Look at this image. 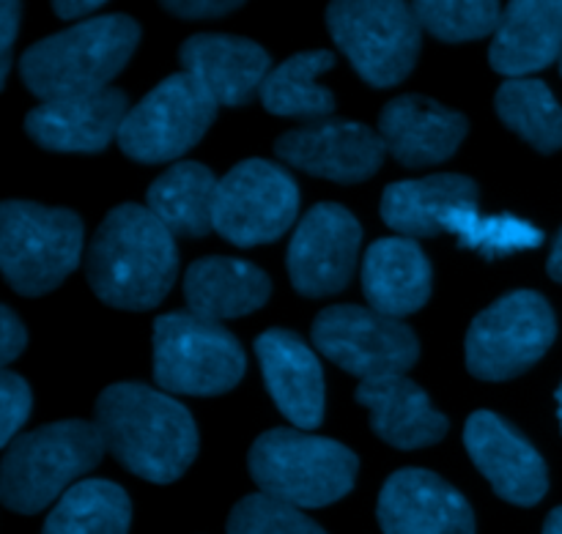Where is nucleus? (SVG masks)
<instances>
[{
	"label": "nucleus",
	"instance_id": "23",
	"mask_svg": "<svg viewBox=\"0 0 562 534\" xmlns=\"http://www.w3.org/2000/svg\"><path fill=\"white\" fill-rule=\"evenodd\" d=\"M431 263L420 245L406 236L379 239L362 261V291L368 305L390 318H404L431 299Z\"/></svg>",
	"mask_w": 562,
	"mask_h": 534
},
{
	"label": "nucleus",
	"instance_id": "33",
	"mask_svg": "<svg viewBox=\"0 0 562 534\" xmlns=\"http://www.w3.org/2000/svg\"><path fill=\"white\" fill-rule=\"evenodd\" d=\"M31 406L33 395L25 378L11 371L0 373V444L9 447L14 442L31 414Z\"/></svg>",
	"mask_w": 562,
	"mask_h": 534
},
{
	"label": "nucleus",
	"instance_id": "34",
	"mask_svg": "<svg viewBox=\"0 0 562 534\" xmlns=\"http://www.w3.org/2000/svg\"><path fill=\"white\" fill-rule=\"evenodd\" d=\"M22 22V0H0V82L5 86L14 60V42Z\"/></svg>",
	"mask_w": 562,
	"mask_h": 534
},
{
	"label": "nucleus",
	"instance_id": "30",
	"mask_svg": "<svg viewBox=\"0 0 562 534\" xmlns=\"http://www.w3.org/2000/svg\"><path fill=\"white\" fill-rule=\"evenodd\" d=\"M445 234H453L461 247H470V250L481 252L486 258L510 255V252L519 250H536L543 241V234L536 225L525 223V219L514 217V214L486 217V214L477 212V206L459 208L448 219Z\"/></svg>",
	"mask_w": 562,
	"mask_h": 534
},
{
	"label": "nucleus",
	"instance_id": "29",
	"mask_svg": "<svg viewBox=\"0 0 562 534\" xmlns=\"http://www.w3.org/2000/svg\"><path fill=\"white\" fill-rule=\"evenodd\" d=\"M494 107L499 121L536 151L554 154L562 148V107L547 82L514 77L499 86Z\"/></svg>",
	"mask_w": 562,
	"mask_h": 534
},
{
	"label": "nucleus",
	"instance_id": "39",
	"mask_svg": "<svg viewBox=\"0 0 562 534\" xmlns=\"http://www.w3.org/2000/svg\"><path fill=\"white\" fill-rule=\"evenodd\" d=\"M543 534H562V508L549 513L547 524H543Z\"/></svg>",
	"mask_w": 562,
	"mask_h": 534
},
{
	"label": "nucleus",
	"instance_id": "28",
	"mask_svg": "<svg viewBox=\"0 0 562 534\" xmlns=\"http://www.w3.org/2000/svg\"><path fill=\"white\" fill-rule=\"evenodd\" d=\"M132 502L110 480H80L71 486L44 521L42 534H126Z\"/></svg>",
	"mask_w": 562,
	"mask_h": 534
},
{
	"label": "nucleus",
	"instance_id": "37",
	"mask_svg": "<svg viewBox=\"0 0 562 534\" xmlns=\"http://www.w3.org/2000/svg\"><path fill=\"white\" fill-rule=\"evenodd\" d=\"M108 0H53V9L60 20H77V16H86L91 11L102 9Z\"/></svg>",
	"mask_w": 562,
	"mask_h": 534
},
{
	"label": "nucleus",
	"instance_id": "4",
	"mask_svg": "<svg viewBox=\"0 0 562 534\" xmlns=\"http://www.w3.org/2000/svg\"><path fill=\"white\" fill-rule=\"evenodd\" d=\"M97 422L64 420L22 433L5 447L0 466V497L14 513H42L47 504L97 469L104 455Z\"/></svg>",
	"mask_w": 562,
	"mask_h": 534
},
{
	"label": "nucleus",
	"instance_id": "15",
	"mask_svg": "<svg viewBox=\"0 0 562 534\" xmlns=\"http://www.w3.org/2000/svg\"><path fill=\"white\" fill-rule=\"evenodd\" d=\"M464 444L472 464L492 482L499 499L532 508L549 491V471L538 450L494 411H475L467 420Z\"/></svg>",
	"mask_w": 562,
	"mask_h": 534
},
{
	"label": "nucleus",
	"instance_id": "7",
	"mask_svg": "<svg viewBox=\"0 0 562 534\" xmlns=\"http://www.w3.org/2000/svg\"><path fill=\"white\" fill-rule=\"evenodd\" d=\"M327 27L357 75L373 88L404 82L420 58L423 25L406 0H333Z\"/></svg>",
	"mask_w": 562,
	"mask_h": 534
},
{
	"label": "nucleus",
	"instance_id": "1",
	"mask_svg": "<svg viewBox=\"0 0 562 534\" xmlns=\"http://www.w3.org/2000/svg\"><path fill=\"white\" fill-rule=\"evenodd\" d=\"M104 447L132 475L157 486L179 480L198 455L190 411L146 384H113L97 400Z\"/></svg>",
	"mask_w": 562,
	"mask_h": 534
},
{
	"label": "nucleus",
	"instance_id": "40",
	"mask_svg": "<svg viewBox=\"0 0 562 534\" xmlns=\"http://www.w3.org/2000/svg\"><path fill=\"white\" fill-rule=\"evenodd\" d=\"M558 406H560V425H562V384H560V389H558Z\"/></svg>",
	"mask_w": 562,
	"mask_h": 534
},
{
	"label": "nucleus",
	"instance_id": "36",
	"mask_svg": "<svg viewBox=\"0 0 562 534\" xmlns=\"http://www.w3.org/2000/svg\"><path fill=\"white\" fill-rule=\"evenodd\" d=\"M25 343V323L14 316L11 307L3 305L0 307V362H3V365H11V362L22 354Z\"/></svg>",
	"mask_w": 562,
	"mask_h": 534
},
{
	"label": "nucleus",
	"instance_id": "41",
	"mask_svg": "<svg viewBox=\"0 0 562 534\" xmlns=\"http://www.w3.org/2000/svg\"><path fill=\"white\" fill-rule=\"evenodd\" d=\"M560 71H562V55H560Z\"/></svg>",
	"mask_w": 562,
	"mask_h": 534
},
{
	"label": "nucleus",
	"instance_id": "17",
	"mask_svg": "<svg viewBox=\"0 0 562 534\" xmlns=\"http://www.w3.org/2000/svg\"><path fill=\"white\" fill-rule=\"evenodd\" d=\"M126 96L124 91L104 88L82 96L49 99L33 107L25 118V132L33 143L49 151L97 154L119 140L124 124Z\"/></svg>",
	"mask_w": 562,
	"mask_h": 534
},
{
	"label": "nucleus",
	"instance_id": "12",
	"mask_svg": "<svg viewBox=\"0 0 562 534\" xmlns=\"http://www.w3.org/2000/svg\"><path fill=\"white\" fill-rule=\"evenodd\" d=\"M300 212V186L267 159H245L220 179L214 230L236 247L278 241Z\"/></svg>",
	"mask_w": 562,
	"mask_h": 534
},
{
	"label": "nucleus",
	"instance_id": "21",
	"mask_svg": "<svg viewBox=\"0 0 562 534\" xmlns=\"http://www.w3.org/2000/svg\"><path fill=\"white\" fill-rule=\"evenodd\" d=\"M357 404L366 406L373 433L390 447L420 450L448 436V417L434 409L428 395L404 373L360 382Z\"/></svg>",
	"mask_w": 562,
	"mask_h": 534
},
{
	"label": "nucleus",
	"instance_id": "18",
	"mask_svg": "<svg viewBox=\"0 0 562 534\" xmlns=\"http://www.w3.org/2000/svg\"><path fill=\"white\" fill-rule=\"evenodd\" d=\"M187 75L195 77L217 104L241 107L261 93L263 80L272 71V58L252 38L228 33H198L179 49Z\"/></svg>",
	"mask_w": 562,
	"mask_h": 534
},
{
	"label": "nucleus",
	"instance_id": "2",
	"mask_svg": "<svg viewBox=\"0 0 562 534\" xmlns=\"http://www.w3.org/2000/svg\"><path fill=\"white\" fill-rule=\"evenodd\" d=\"M179 272L176 236L148 206L124 203L104 217L88 247V283L119 310H151Z\"/></svg>",
	"mask_w": 562,
	"mask_h": 534
},
{
	"label": "nucleus",
	"instance_id": "24",
	"mask_svg": "<svg viewBox=\"0 0 562 534\" xmlns=\"http://www.w3.org/2000/svg\"><path fill=\"white\" fill-rule=\"evenodd\" d=\"M477 206V184L467 175L442 173L395 181L382 195V219L406 239L445 234L459 208Z\"/></svg>",
	"mask_w": 562,
	"mask_h": 534
},
{
	"label": "nucleus",
	"instance_id": "14",
	"mask_svg": "<svg viewBox=\"0 0 562 534\" xmlns=\"http://www.w3.org/2000/svg\"><path fill=\"white\" fill-rule=\"evenodd\" d=\"M274 154L285 164L311 175L338 184H360L382 168L387 148L371 126L324 118L285 132L274 143Z\"/></svg>",
	"mask_w": 562,
	"mask_h": 534
},
{
	"label": "nucleus",
	"instance_id": "19",
	"mask_svg": "<svg viewBox=\"0 0 562 534\" xmlns=\"http://www.w3.org/2000/svg\"><path fill=\"white\" fill-rule=\"evenodd\" d=\"M470 132V121L428 96L406 93L384 104L379 137L404 168H428L456 154Z\"/></svg>",
	"mask_w": 562,
	"mask_h": 534
},
{
	"label": "nucleus",
	"instance_id": "38",
	"mask_svg": "<svg viewBox=\"0 0 562 534\" xmlns=\"http://www.w3.org/2000/svg\"><path fill=\"white\" fill-rule=\"evenodd\" d=\"M547 269H549V277L558 280V283H562V228H560L558 239H554L552 252H549Z\"/></svg>",
	"mask_w": 562,
	"mask_h": 534
},
{
	"label": "nucleus",
	"instance_id": "35",
	"mask_svg": "<svg viewBox=\"0 0 562 534\" xmlns=\"http://www.w3.org/2000/svg\"><path fill=\"white\" fill-rule=\"evenodd\" d=\"M159 5L181 20H214L245 5V0H159Z\"/></svg>",
	"mask_w": 562,
	"mask_h": 534
},
{
	"label": "nucleus",
	"instance_id": "3",
	"mask_svg": "<svg viewBox=\"0 0 562 534\" xmlns=\"http://www.w3.org/2000/svg\"><path fill=\"white\" fill-rule=\"evenodd\" d=\"M137 42L140 25L126 14L77 22L22 53V82L42 102L104 91L130 64Z\"/></svg>",
	"mask_w": 562,
	"mask_h": 534
},
{
	"label": "nucleus",
	"instance_id": "32",
	"mask_svg": "<svg viewBox=\"0 0 562 534\" xmlns=\"http://www.w3.org/2000/svg\"><path fill=\"white\" fill-rule=\"evenodd\" d=\"M228 534H327L313 519L289 502L252 493L228 515Z\"/></svg>",
	"mask_w": 562,
	"mask_h": 534
},
{
	"label": "nucleus",
	"instance_id": "25",
	"mask_svg": "<svg viewBox=\"0 0 562 534\" xmlns=\"http://www.w3.org/2000/svg\"><path fill=\"white\" fill-rule=\"evenodd\" d=\"M272 283L258 266L236 258H201L184 274V299L190 313L223 323L263 307Z\"/></svg>",
	"mask_w": 562,
	"mask_h": 534
},
{
	"label": "nucleus",
	"instance_id": "26",
	"mask_svg": "<svg viewBox=\"0 0 562 534\" xmlns=\"http://www.w3.org/2000/svg\"><path fill=\"white\" fill-rule=\"evenodd\" d=\"M217 184L206 164L179 162L148 186L146 206L173 236H206L214 230Z\"/></svg>",
	"mask_w": 562,
	"mask_h": 534
},
{
	"label": "nucleus",
	"instance_id": "5",
	"mask_svg": "<svg viewBox=\"0 0 562 534\" xmlns=\"http://www.w3.org/2000/svg\"><path fill=\"white\" fill-rule=\"evenodd\" d=\"M247 466L261 493L313 510L340 502L355 488L360 461L335 439L274 428L252 442Z\"/></svg>",
	"mask_w": 562,
	"mask_h": 534
},
{
	"label": "nucleus",
	"instance_id": "22",
	"mask_svg": "<svg viewBox=\"0 0 562 534\" xmlns=\"http://www.w3.org/2000/svg\"><path fill=\"white\" fill-rule=\"evenodd\" d=\"M562 0H510L494 31L488 60L505 77H527L560 60Z\"/></svg>",
	"mask_w": 562,
	"mask_h": 534
},
{
	"label": "nucleus",
	"instance_id": "10",
	"mask_svg": "<svg viewBox=\"0 0 562 534\" xmlns=\"http://www.w3.org/2000/svg\"><path fill=\"white\" fill-rule=\"evenodd\" d=\"M220 104L192 75L179 71L148 91L126 113L119 146L135 162H170L201 143Z\"/></svg>",
	"mask_w": 562,
	"mask_h": 534
},
{
	"label": "nucleus",
	"instance_id": "13",
	"mask_svg": "<svg viewBox=\"0 0 562 534\" xmlns=\"http://www.w3.org/2000/svg\"><path fill=\"white\" fill-rule=\"evenodd\" d=\"M362 228L351 212L338 203H318L296 225L291 236L289 277L302 296L322 299L349 285L360 252Z\"/></svg>",
	"mask_w": 562,
	"mask_h": 534
},
{
	"label": "nucleus",
	"instance_id": "16",
	"mask_svg": "<svg viewBox=\"0 0 562 534\" xmlns=\"http://www.w3.org/2000/svg\"><path fill=\"white\" fill-rule=\"evenodd\" d=\"M384 534H475L470 502L426 469H401L387 477L376 504Z\"/></svg>",
	"mask_w": 562,
	"mask_h": 534
},
{
	"label": "nucleus",
	"instance_id": "27",
	"mask_svg": "<svg viewBox=\"0 0 562 534\" xmlns=\"http://www.w3.org/2000/svg\"><path fill=\"white\" fill-rule=\"evenodd\" d=\"M335 66V55L329 49H307L291 55L280 66L269 71L261 86V102L272 115L302 121H324L335 113V96L324 86H318V75Z\"/></svg>",
	"mask_w": 562,
	"mask_h": 534
},
{
	"label": "nucleus",
	"instance_id": "31",
	"mask_svg": "<svg viewBox=\"0 0 562 534\" xmlns=\"http://www.w3.org/2000/svg\"><path fill=\"white\" fill-rule=\"evenodd\" d=\"M423 31L448 44L475 42L497 31L499 0H412Z\"/></svg>",
	"mask_w": 562,
	"mask_h": 534
},
{
	"label": "nucleus",
	"instance_id": "8",
	"mask_svg": "<svg viewBox=\"0 0 562 534\" xmlns=\"http://www.w3.org/2000/svg\"><path fill=\"white\" fill-rule=\"evenodd\" d=\"M154 378L173 395H223L245 376V351L223 323L195 313H168L154 321Z\"/></svg>",
	"mask_w": 562,
	"mask_h": 534
},
{
	"label": "nucleus",
	"instance_id": "6",
	"mask_svg": "<svg viewBox=\"0 0 562 534\" xmlns=\"http://www.w3.org/2000/svg\"><path fill=\"white\" fill-rule=\"evenodd\" d=\"M80 255L82 223L75 212L31 201L0 206V266L16 294H49L75 272Z\"/></svg>",
	"mask_w": 562,
	"mask_h": 534
},
{
	"label": "nucleus",
	"instance_id": "9",
	"mask_svg": "<svg viewBox=\"0 0 562 534\" xmlns=\"http://www.w3.org/2000/svg\"><path fill=\"white\" fill-rule=\"evenodd\" d=\"M558 338L552 305L538 291L494 302L467 332V367L483 382H508L530 371Z\"/></svg>",
	"mask_w": 562,
	"mask_h": 534
},
{
	"label": "nucleus",
	"instance_id": "20",
	"mask_svg": "<svg viewBox=\"0 0 562 534\" xmlns=\"http://www.w3.org/2000/svg\"><path fill=\"white\" fill-rule=\"evenodd\" d=\"M263 382L278 409L302 431L324 420V371L316 351L296 332L269 329L256 340Z\"/></svg>",
	"mask_w": 562,
	"mask_h": 534
},
{
	"label": "nucleus",
	"instance_id": "11",
	"mask_svg": "<svg viewBox=\"0 0 562 534\" xmlns=\"http://www.w3.org/2000/svg\"><path fill=\"white\" fill-rule=\"evenodd\" d=\"M313 345L360 382L406 373L420 356L415 332L401 318H390L373 307L335 305L316 316Z\"/></svg>",
	"mask_w": 562,
	"mask_h": 534
}]
</instances>
